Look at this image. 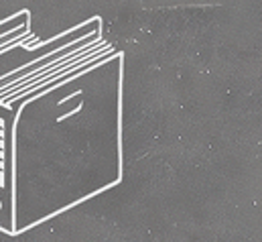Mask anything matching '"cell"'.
<instances>
[{
    "mask_svg": "<svg viewBox=\"0 0 262 242\" xmlns=\"http://www.w3.org/2000/svg\"><path fill=\"white\" fill-rule=\"evenodd\" d=\"M20 106L0 104V230L14 234V130Z\"/></svg>",
    "mask_w": 262,
    "mask_h": 242,
    "instance_id": "obj_1",
    "label": "cell"
}]
</instances>
